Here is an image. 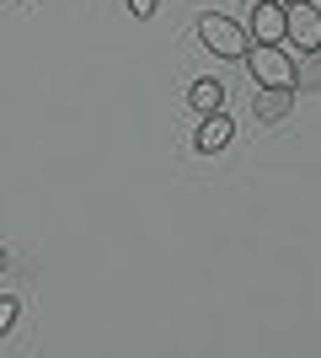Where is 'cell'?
I'll list each match as a JSON object with an SVG mask.
<instances>
[{"instance_id": "1", "label": "cell", "mask_w": 321, "mask_h": 358, "mask_svg": "<svg viewBox=\"0 0 321 358\" xmlns=\"http://www.w3.org/2000/svg\"><path fill=\"white\" fill-rule=\"evenodd\" d=\"M199 43L209 48L214 59H246L252 38H246L241 22H230V16H220V11H204L199 16Z\"/></svg>"}, {"instance_id": "2", "label": "cell", "mask_w": 321, "mask_h": 358, "mask_svg": "<svg viewBox=\"0 0 321 358\" xmlns=\"http://www.w3.org/2000/svg\"><path fill=\"white\" fill-rule=\"evenodd\" d=\"M246 70H252V86H284L294 91V59L284 43H252L246 48Z\"/></svg>"}, {"instance_id": "3", "label": "cell", "mask_w": 321, "mask_h": 358, "mask_svg": "<svg viewBox=\"0 0 321 358\" xmlns=\"http://www.w3.org/2000/svg\"><path fill=\"white\" fill-rule=\"evenodd\" d=\"M284 43L300 48V54L321 48V6H316V0H294V6H284Z\"/></svg>"}, {"instance_id": "4", "label": "cell", "mask_w": 321, "mask_h": 358, "mask_svg": "<svg viewBox=\"0 0 321 358\" xmlns=\"http://www.w3.org/2000/svg\"><path fill=\"white\" fill-rule=\"evenodd\" d=\"M246 38H252V43H284V6H273V0H252Z\"/></svg>"}, {"instance_id": "5", "label": "cell", "mask_w": 321, "mask_h": 358, "mask_svg": "<svg viewBox=\"0 0 321 358\" xmlns=\"http://www.w3.org/2000/svg\"><path fill=\"white\" fill-rule=\"evenodd\" d=\"M290 107H294V91H284V86H257L252 91V118L257 123H284Z\"/></svg>"}, {"instance_id": "6", "label": "cell", "mask_w": 321, "mask_h": 358, "mask_svg": "<svg viewBox=\"0 0 321 358\" xmlns=\"http://www.w3.org/2000/svg\"><path fill=\"white\" fill-rule=\"evenodd\" d=\"M230 134H236V123H230L225 113H209V118L199 123V134H193V145H199L204 155H220V150L230 145Z\"/></svg>"}, {"instance_id": "7", "label": "cell", "mask_w": 321, "mask_h": 358, "mask_svg": "<svg viewBox=\"0 0 321 358\" xmlns=\"http://www.w3.org/2000/svg\"><path fill=\"white\" fill-rule=\"evenodd\" d=\"M187 102L199 107L204 118H209V113H225V80H214V75L193 80V91H187Z\"/></svg>"}, {"instance_id": "8", "label": "cell", "mask_w": 321, "mask_h": 358, "mask_svg": "<svg viewBox=\"0 0 321 358\" xmlns=\"http://www.w3.org/2000/svg\"><path fill=\"white\" fill-rule=\"evenodd\" d=\"M294 86H321V48H311V54H300V64H294Z\"/></svg>"}, {"instance_id": "9", "label": "cell", "mask_w": 321, "mask_h": 358, "mask_svg": "<svg viewBox=\"0 0 321 358\" xmlns=\"http://www.w3.org/2000/svg\"><path fill=\"white\" fill-rule=\"evenodd\" d=\"M16 310H22V305H16L11 294H0V337H6V331L16 327Z\"/></svg>"}, {"instance_id": "10", "label": "cell", "mask_w": 321, "mask_h": 358, "mask_svg": "<svg viewBox=\"0 0 321 358\" xmlns=\"http://www.w3.org/2000/svg\"><path fill=\"white\" fill-rule=\"evenodd\" d=\"M155 6H161V0H129V16H139V22H150V16H155Z\"/></svg>"}, {"instance_id": "11", "label": "cell", "mask_w": 321, "mask_h": 358, "mask_svg": "<svg viewBox=\"0 0 321 358\" xmlns=\"http://www.w3.org/2000/svg\"><path fill=\"white\" fill-rule=\"evenodd\" d=\"M0 268H6V246H0Z\"/></svg>"}, {"instance_id": "12", "label": "cell", "mask_w": 321, "mask_h": 358, "mask_svg": "<svg viewBox=\"0 0 321 358\" xmlns=\"http://www.w3.org/2000/svg\"><path fill=\"white\" fill-rule=\"evenodd\" d=\"M273 6H294V0H273Z\"/></svg>"}, {"instance_id": "13", "label": "cell", "mask_w": 321, "mask_h": 358, "mask_svg": "<svg viewBox=\"0 0 321 358\" xmlns=\"http://www.w3.org/2000/svg\"><path fill=\"white\" fill-rule=\"evenodd\" d=\"M316 6H321V0H316Z\"/></svg>"}]
</instances>
